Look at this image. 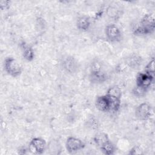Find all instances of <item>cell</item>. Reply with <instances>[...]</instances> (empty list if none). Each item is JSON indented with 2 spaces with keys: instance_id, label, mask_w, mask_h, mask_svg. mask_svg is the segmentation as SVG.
<instances>
[{
  "instance_id": "8fae6325",
  "label": "cell",
  "mask_w": 155,
  "mask_h": 155,
  "mask_svg": "<svg viewBox=\"0 0 155 155\" xmlns=\"http://www.w3.org/2000/svg\"><path fill=\"white\" fill-rule=\"evenodd\" d=\"M107 75L103 71H101L99 72L90 73V81L93 83H96V84L103 83L104 81L107 80Z\"/></svg>"
},
{
  "instance_id": "5b68a950",
  "label": "cell",
  "mask_w": 155,
  "mask_h": 155,
  "mask_svg": "<svg viewBox=\"0 0 155 155\" xmlns=\"http://www.w3.org/2000/svg\"><path fill=\"white\" fill-rule=\"evenodd\" d=\"M105 35L111 42H118L121 39V33L119 28L114 24H110L105 28Z\"/></svg>"
},
{
  "instance_id": "d6986e66",
  "label": "cell",
  "mask_w": 155,
  "mask_h": 155,
  "mask_svg": "<svg viewBox=\"0 0 155 155\" xmlns=\"http://www.w3.org/2000/svg\"><path fill=\"white\" fill-rule=\"evenodd\" d=\"M0 6L2 10H8L10 6V1H1L0 2Z\"/></svg>"
},
{
  "instance_id": "6da1fadb",
  "label": "cell",
  "mask_w": 155,
  "mask_h": 155,
  "mask_svg": "<svg viewBox=\"0 0 155 155\" xmlns=\"http://www.w3.org/2000/svg\"><path fill=\"white\" fill-rule=\"evenodd\" d=\"M5 71L13 78L19 76L22 73V68L17 60L12 57L7 58L4 62Z\"/></svg>"
},
{
  "instance_id": "8992f818",
  "label": "cell",
  "mask_w": 155,
  "mask_h": 155,
  "mask_svg": "<svg viewBox=\"0 0 155 155\" xmlns=\"http://www.w3.org/2000/svg\"><path fill=\"white\" fill-rule=\"evenodd\" d=\"M140 25L145 28L149 34H151L154 32L155 28V22L154 15L151 13H148L143 16L140 21Z\"/></svg>"
},
{
  "instance_id": "9a60e30c",
  "label": "cell",
  "mask_w": 155,
  "mask_h": 155,
  "mask_svg": "<svg viewBox=\"0 0 155 155\" xmlns=\"http://www.w3.org/2000/svg\"><path fill=\"white\" fill-rule=\"evenodd\" d=\"M100 149L104 154L107 155L113 154L114 152V146L110 140L105 143Z\"/></svg>"
},
{
  "instance_id": "3957f363",
  "label": "cell",
  "mask_w": 155,
  "mask_h": 155,
  "mask_svg": "<svg viewBox=\"0 0 155 155\" xmlns=\"http://www.w3.org/2000/svg\"><path fill=\"white\" fill-rule=\"evenodd\" d=\"M84 146V143L81 139L74 137H69L65 143L66 149L70 153H74L79 151Z\"/></svg>"
},
{
  "instance_id": "e0dca14e",
  "label": "cell",
  "mask_w": 155,
  "mask_h": 155,
  "mask_svg": "<svg viewBox=\"0 0 155 155\" xmlns=\"http://www.w3.org/2000/svg\"><path fill=\"white\" fill-rule=\"evenodd\" d=\"M147 88H143L142 87L136 85L132 90V93L134 96L137 97H141L144 96L146 94V93L147 91Z\"/></svg>"
},
{
  "instance_id": "4fadbf2b",
  "label": "cell",
  "mask_w": 155,
  "mask_h": 155,
  "mask_svg": "<svg viewBox=\"0 0 155 155\" xmlns=\"http://www.w3.org/2000/svg\"><path fill=\"white\" fill-rule=\"evenodd\" d=\"M109 140L108 135L104 133H98L94 137V141L99 148L102 147Z\"/></svg>"
},
{
  "instance_id": "30bf717a",
  "label": "cell",
  "mask_w": 155,
  "mask_h": 155,
  "mask_svg": "<svg viewBox=\"0 0 155 155\" xmlns=\"http://www.w3.org/2000/svg\"><path fill=\"white\" fill-rule=\"evenodd\" d=\"M76 25L79 30L82 31H87L90 26V18L87 16H80L77 20Z\"/></svg>"
},
{
  "instance_id": "ffe728a7",
  "label": "cell",
  "mask_w": 155,
  "mask_h": 155,
  "mask_svg": "<svg viewBox=\"0 0 155 155\" xmlns=\"http://www.w3.org/2000/svg\"><path fill=\"white\" fill-rule=\"evenodd\" d=\"M130 153L131 154H142V151L139 147H134L131 149Z\"/></svg>"
},
{
  "instance_id": "9c48e42d",
  "label": "cell",
  "mask_w": 155,
  "mask_h": 155,
  "mask_svg": "<svg viewBox=\"0 0 155 155\" xmlns=\"http://www.w3.org/2000/svg\"><path fill=\"white\" fill-rule=\"evenodd\" d=\"M62 66L64 69L68 73H74L76 68V62L72 57L68 56L64 59L62 62Z\"/></svg>"
},
{
  "instance_id": "52a82bcc",
  "label": "cell",
  "mask_w": 155,
  "mask_h": 155,
  "mask_svg": "<svg viewBox=\"0 0 155 155\" xmlns=\"http://www.w3.org/2000/svg\"><path fill=\"white\" fill-rule=\"evenodd\" d=\"M154 77L145 73H139L136 77V85L148 89L153 82Z\"/></svg>"
},
{
  "instance_id": "ba28073f",
  "label": "cell",
  "mask_w": 155,
  "mask_h": 155,
  "mask_svg": "<svg viewBox=\"0 0 155 155\" xmlns=\"http://www.w3.org/2000/svg\"><path fill=\"white\" fill-rule=\"evenodd\" d=\"M95 105L97 110L101 111L106 112L110 110V107L106 96H98L95 102Z\"/></svg>"
},
{
  "instance_id": "7c38bea8",
  "label": "cell",
  "mask_w": 155,
  "mask_h": 155,
  "mask_svg": "<svg viewBox=\"0 0 155 155\" xmlns=\"http://www.w3.org/2000/svg\"><path fill=\"white\" fill-rule=\"evenodd\" d=\"M21 47L22 51V56L27 61H31L35 57L34 51L33 48L25 43H23L22 44Z\"/></svg>"
},
{
  "instance_id": "277c9868",
  "label": "cell",
  "mask_w": 155,
  "mask_h": 155,
  "mask_svg": "<svg viewBox=\"0 0 155 155\" xmlns=\"http://www.w3.org/2000/svg\"><path fill=\"white\" fill-rule=\"evenodd\" d=\"M46 148V142L41 137L33 138L29 145V150L35 154H42Z\"/></svg>"
},
{
  "instance_id": "5bb4252c",
  "label": "cell",
  "mask_w": 155,
  "mask_h": 155,
  "mask_svg": "<svg viewBox=\"0 0 155 155\" xmlns=\"http://www.w3.org/2000/svg\"><path fill=\"white\" fill-rule=\"evenodd\" d=\"M141 62V58L137 55H132L128 59V64L133 68H138Z\"/></svg>"
},
{
  "instance_id": "ac0fdd59",
  "label": "cell",
  "mask_w": 155,
  "mask_h": 155,
  "mask_svg": "<svg viewBox=\"0 0 155 155\" xmlns=\"http://www.w3.org/2000/svg\"><path fill=\"white\" fill-rule=\"evenodd\" d=\"M145 73L152 77H154V58H153L146 65L145 68Z\"/></svg>"
},
{
  "instance_id": "2e32d148",
  "label": "cell",
  "mask_w": 155,
  "mask_h": 155,
  "mask_svg": "<svg viewBox=\"0 0 155 155\" xmlns=\"http://www.w3.org/2000/svg\"><path fill=\"white\" fill-rule=\"evenodd\" d=\"M107 94L121 98L122 92L120 88L118 86L114 85L108 88L107 92Z\"/></svg>"
},
{
  "instance_id": "7a4b0ae2",
  "label": "cell",
  "mask_w": 155,
  "mask_h": 155,
  "mask_svg": "<svg viewBox=\"0 0 155 155\" xmlns=\"http://www.w3.org/2000/svg\"><path fill=\"white\" fill-rule=\"evenodd\" d=\"M153 113V109L151 106L146 102L142 103L136 109L135 116L136 117L142 120H145L148 119Z\"/></svg>"
}]
</instances>
